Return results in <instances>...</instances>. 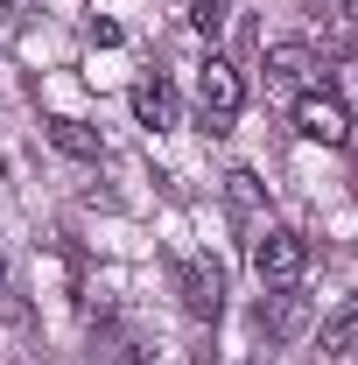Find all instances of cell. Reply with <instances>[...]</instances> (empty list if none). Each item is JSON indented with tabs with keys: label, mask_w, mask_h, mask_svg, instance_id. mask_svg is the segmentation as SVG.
<instances>
[{
	"label": "cell",
	"mask_w": 358,
	"mask_h": 365,
	"mask_svg": "<svg viewBox=\"0 0 358 365\" xmlns=\"http://www.w3.org/2000/svg\"><path fill=\"white\" fill-rule=\"evenodd\" d=\"M127 106H134V120L148 127V134H169V127L183 120V98H176V85H169L162 71H155V78H140V85L127 91Z\"/></svg>",
	"instance_id": "obj_6"
},
{
	"label": "cell",
	"mask_w": 358,
	"mask_h": 365,
	"mask_svg": "<svg viewBox=\"0 0 358 365\" xmlns=\"http://www.w3.org/2000/svg\"><path fill=\"white\" fill-rule=\"evenodd\" d=\"M267 85H281V91H323V63H316V49L310 43H274L267 49Z\"/></svg>",
	"instance_id": "obj_4"
},
{
	"label": "cell",
	"mask_w": 358,
	"mask_h": 365,
	"mask_svg": "<svg viewBox=\"0 0 358 365\" xmlns=\"http://www.w3.org/2000/svg\"><path fill=\"white\" fill-rule=\"evenodd\" d=\"M197 106H204V134H232V120H239V106H246V85H239V71H232L225 56H204V71H197Z\"/></svg>",
	"instance_id": "obj_1"
},
{
	"label": "cell",
	"mask_w": 358,
	"mask_h": 365,
	"mask_svg": "<svg viewBox=\"0 0 358 365\" xmlns=\"http://www.w3.org/2000/svg\"><path fill=\"white\" fill-rule=\"evenodd\" d=\"M337 7H344V14H358V0H337Z\"/></svg>",
	"instance_id": "obj_13"
},
{
	"label": "cell",
	"mask_w": 358,
	"mask_h": 365,
	"mask_svg": "<svg viewBox=\"0 0 358 365\" xmlns=\"http://www.w3.org/2000/svg\"><path fill=\"white\" fill-rule=\"evenodd\" d=\"M43 134L56 155H71V162H98L106 155V140H98V127H85V120H71V113H56V120H43Z\"/></svg>",
	"instance_id": "obj_7"
},
{
	"label": "cell",
	"mask_w": 358,
	"mask_h": 365,
	"mask_svg": "<svg viewBox=\"0 0 358 365\" xmlns=\"http://www.w3.org/2000/svg\"><path fill=\"white\" fill-rule=\"evenodd\" d=\"M295 317H302V302H295V288H281L274 302H260V309H253V323H260L267 337H288V330H295Z\"/></svg>",
	"instance_id": "obj_9"
},
{
	"label": "cell",
	"mask_w": 358,
	"mask_h": 365,
	"mask_svg": "<svg viewBox=\"0 0 358 365\" xmlns=\"http://www.w3.org/2000/svg\"><path fill=\"white\" fill-rule=\"evenodd\" d=\"M0 288H7V260H0Z\"/></svg>",
	"instance_id": "obj_14"
},
{
	"label": "cell",
	"mask_w": 358,
	"mask_h": 365,
	"mask_svg": "<svg viewBox=\"0 0 358 365\" xmlns=\"http://www.w3.org/2000/svg\"><path fill=\"white\" fill-rule=\"evenodd\" d=\"M295 134L323 140V148H344V140H352V113H344L330 91H302V98H295Z\"/></svg>",
	"instance_id": "obj_3"
},
{
	"label": "cell",
	"mask_w": 358,
	"mask_h": 365,
	"mask_svg": "<svg viewBox=\"0 0 358 365\" xmlns=\"http://www.w3.org/2000/svg\"><path fill=\"white\" fill-rule=\"evenodd\" d=\"M302 267H310V239H302V232H288V225H267V232H260V246H253V274H260L267 288H295Z\"/></svg>",
	"instance_id": "obj_2"
},
{
	"label": "cell",
	"mask_w": 358,
	"mask_h": 365,
	"mask_svg": "<svg viewBox=\"0 0 358 365\" xmlns=\"http://www.w3.org/2000/svg\"><path fill=\"white\" fill-rule=\"evenodd\" d=\"M190 29H197V36H218V29H225V7H218V0H197V7H190Z\"/></svg>",
	"instance_id": "obj_11"
},
{
	"label": "cell",
	"mask_w": 358,
	"mask_h": 365,
	"mask_svg": "<svg viewBox=\"0 0 358 365\" xmlns=\"http://www.w3.org/2000/svg\"><path fill=\"white\" fill-rule=\"evenodd\" d=\"M344 98H352V113H358V56L344 63Z\"/></svg>",
	"instance_id": "obj_12"
},
{
	"label": "cell",
	"mask_w": 358,
	"mask_h": 365,
	"mask_svg": "<svg viewBox=\"0 0 358 365\" xmlns=\"http://www.w3.org/2000/svg\"><path fill=\"white\" fill-rule=\"evenodd\" d=\"M225 197H232V218H253V211H260V182H253V169H232V176H225Z\"/></svg>",
	"instance_id": "obj_10"
},
{
	"label": "cell",
	"mask_w": 358,
	"mask_h": 365,
	"mask_svg": "<svg viewBox=\"0 0 358 365\" xmlns=\"http://www.w3.org/2000/svg\"><path fill=\"white\" fill-rule=\"evenodd\" d=\"M323 351H330V359H358V288L323 317Z\"/></svg>",
	"instance_id": "obj_8"
},
{
	"label": "cell",
	"mask_w": 358,
	"mask_h": 365,
	"mask_svg": "<svg viewBox=\"0 0 358 365\" xmlns=\"http://www.w3.org/2000/svg\"><path fill=\"white\" fill-rule=\"evenodd\" d=\"M176 288H183V309L197 323H218V309H225V274L211 267V260H183L176 267Z\"/></svg>",
	"instance_id": "obj_5"
}]
</instances>
